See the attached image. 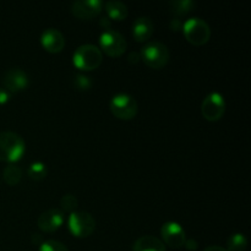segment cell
Masks as SVG:
<instances>
[{
	"label": "cell",
	"instance_id": "ac0fdd59",
	"mask_svg": "<svg viewBox=\"0 0 251 251\" xmlns=\"http://www.w3.org/2000/svg\"><path fill=\"white\" fill-rule=\"evenodd\" d=\"M2 176H4V180L6 181V184L11 186L16 185L22 179V169L15 164H9L2 172Z\"/></svg>",
	"mask_w": 251,
	"mask_h": 251
},
{
	"label": "cell",
	"instance_id": "7402d4cb",
	"mask_svg": "<svg viewBox=\"0 0 251 251\" xmlns=\"http://www.w3.org/2000/svg\"><path fill=\"white\" fill-rule=\"evenodd\" d=\"M77 205H78L77 199H76L74 195H71V194H66V195H64L63 198L60 199L61 208L65 211H69V212L71 213L76 210Z\"/></svg>",
	"mask_w": 251,
	"mask_h": 251
},
{
	"label": "cell",
	"instance_id": "9a60e30c",
	"mask_svg": "<svg viewBox=\"0 0 251 251\" xmlns=\"http://www.w3.org/2000/svg\"><path fill=\"white\" fill-rule=\"evenodd\" d=\"M134 251H166L163 243L152 235H144L134 243Z\"/></svg>",
	"mask_w": 251,
	"mask_h": 251
},
{
	"label": "cell",
	"instance_id": "5b68a950",
	"mask_svg": "<svg viewBox=\"0 0 251 251\" xmlns=\"http://www.w3.org/2000/svg\"><path fill=\"white\" fill-rule=\"evenodd\" d=\"M69 229L75 237L87 238L95 232L96 221L91 213L85 211H75L69 217Z\"/></svg>",
	"mask_w": 251,
	"mask_h": 251
},
{
	"label": "cell",
	"instance_id": "3957f363",
	"mask_svg": "<svg viewBox=\"0 0 251 251\" xmlns=\"http://www.w3.org/2000/svg\"><path fill=\"white\" fill-rule=\"evenodd\" d=\"M103 55L98 47L93 44H83L75 50L73 56L74 65L83 71H91L97 69L102 64Z\"/></svg>",
	"mask_w": 251,
	"mask_h": 251
},
{
	"label": "cell",
	"instance_id": "e0dca14e",
	"mask_svg": "<svg viewBox=\"0 0 251 251\" xmlns=\"http://www.w3.org/2000/svg\"><path fill=\"white\" fill-rule=\"evenodd\" d=\"M195 7V2L191 0H173L169 2V9L176 16H184Z\"/></svg>",
	"mask_w": 251,
	"mask_h": 251
},
{
	"label": "cell",
	"instance_id": "4fadbf2b",
	"mask_svg": "<svg viewBox=\"0 0 251 251\" xmlns=\"http://www.w3.org/2000/svg\"><path fill=\"white\" fill-rule=\"evenodd\" d=\"M41 43L46 50L50 53H59L65 46L63 33L56 28H47L41 36Z\"/></svg>",
	"mask_w": 251,
	"mask_h": 251
},
{
	"label": "cell",
	"instance_id": "83f0119b",
	"mask_svg": "<svg viewBox=\"0 0 251 251\" xmlns=\"http://www.w3.org/2000/svg\"><path fill=\"white\" fill-rule=\"evenodd\" d=\"M203 251H227V249H225L222 247H218V245H212V247L206 248Z\"/></svg>",
	"mask_w": 251,
	"mask_h": 251
},
{
	"label": "cell",
	"instance_id": "7c38bea8",
	"mask_svg": "<svg viewBox=\"0 0 251 251\" xmlns=\"http://www.w3.org/2000/svg\"><path fill=\"white\" fill-rule=\"evenodd\" d=\"M64 222V215L60 210L50 208L46 212L41 213V216L37 220V225L42 232L51 233L58 230Z\"/></svg>",
	"mask_w": 251,
	"mask_h": 251
},
{
	"label": "cell",
	"instance_id": "52a82bcc",
	"mask_svg": "<svg viewBox=\"0 0 251 251\" xmlns=\"http://www.w3.org/2000/svg\"><path fill=\"white\" fill-rule=\"evenodd\" d=\"M100 48L103 49L107 55L109 56H120L126 50V41L119 32L114 29H107L103 32L100 37Z\"/></svg>",
	"mask_w": 251,
	"mask_h": 251
},
{
	"label": "cell",
	"instance_id": "44dd1931",
	"mask_svg": "<svg viewBox=\"0 0 251 251\" xmlns=\"http://www.w3.org/2000/svg\"><path fill=\"white\" fill-rule=\"evenodd\" d=\"M73 83L74 86H75L76 90L78 91H87L90 90L91 86H92L90 77L86 75H82V74H77V75L74 76Z\"/></svg>",
	"mask_w": 251,
	"mask_h": 251
},
{
	"label": "cell",
	"instance_id": "d4e9b609",
	"mask_svg": "<svg viewBox=\"0 0 251 251\" xmlns=\"http://www.w3.org/2000/svg\"><path fill=\"white\" fill-rule=\"evenodd\" d=\"M184 245H185L186 249H189V250H196V249H198V243H196V240H194V239L186 240L185 244H184Z\"/></svg>",
	"mask_w": 251,
	"mask_h": 251
},
{
	"label": "cell",
	"instance_id": "ba28073f",
	"mask_svg": "<svg viewBox=\"0 0 251 251\" xmlns=\"http://www.w3.org/2000/svg\"><path fill=\"white\" fill-rule=\"evenodd\" d=\"M226 110L225 98L221 93L212 92L205 97L201 104V113L208 122H217L223 117Z\"/></svg>",
	"mask_w": 251,
	"mask_h": 251
},
{
	"label": "cell",
	"instance_id": "5bb4252c",
	"mask_svg": "<svg viewBox=\"0 0 251 251\" xmlns=\"http://www.w3.org/2000/svg\"><path fill=\"white\" fill-rule=\"evenodd\" d=\"M154 25L150 17H137L132 24V36L137 42H146L153 34Z\"/></svg>",
	"mask_w": 251,
	"mask_h": 251
},
{
	"label": "cell",
	"instance_id": "603a6c76",
	"mask_svg": "<svg viewBox=\"0 0 251 251\" xmlns=\"http://www.w3.org/2000/svg\"><path fill=\"white\" fill-rule=\"evenodd\" d=\"M39 251H69L63 243L58 240H46L41 244Z\"/></svg>",
	"mask_w": 251,
	"mask_h": 251
},
{
	"label": "cell",
	"instance_id": "9c48e42d",
	"mask_svg": "<svg viewBox=\"0 0 251 251\" xmlns=\"http://www.w3.org/2000/svg\"><path fill=\"white\" fill-rule=\"evenodd\" d=\"M2 87L10 93L20 92L25 90L29 83V77L26 71L19 68L9 69L2 76Z\"/></svg>",
	"mask_w": 251,
	"mask_h": 251
},
{
	"label": "cell",
	"instance_id": "277c9868",
	"mask_svg": "<svg viewBox=\"0 0 251 251\" xmlns=\"http://www.w3.org/2000/svg\"><path fill=\"white\" fill-rule=\"evenodd\" d=\"M183 32L188 42L194 46H202L210 41L211 28L207 22L199 17H191L183 25Z\"/></svg>",
	"mask_w": 251,
	"mask_h": 251
},
{
	"label": "cell",
	"instance_id": "30bf717a",
	"mask_svg": "<svg viewBox=\"0 0 251 251\" xmlns=\"http://www.w3.org/2000/svg\"><path fill=\"white\" fill-rule=\"evenodd\" d=\"M161 237L168 247L178 249L186 242V235L180 225L176 222H167L161 228Z\"/></svg>",
	"mask_w": 251,
	"mask_h": 251
},
{
	"label": "cell",
	"instance_id": "7a4b0ae2",
	"mask_svg": "<svg viewBox=\"0 0 251 251\" xmlns=\"http://www.w3.org/2000/svg\"><path fill=\"white\" fill-rule=\"evenodd\" d=\"M169 56L171 53L168 47L158 41L149 42L140 51V59H142L144 63L152 69H161L166 66L169 61Z\"/></svg>",
	"mask_w": 251,
	"mask_h": 251
},
{
	"label": "cell",
	"instance_id": "8fae6325",
	"mask_svg": "<svg viewBox=\"0 0 251 251\" xmlns=\"http://www.w3.org/2000/svg\"><path fill=\"white\" fill-rule=\"evenodd\" d=\"M103 9V2L100 0H77L71 4V12L82 20H91L97 16Z\"/></svg>",
	"mask_w": 251,
	"mask_h": 251
},
{
	"label": "cell",
	"instance_id": "cb8c5ba5",
	"mask_svg": "<svg viewBox=\"0 0 251 251\" xmlns=\"http://www.w3.org/2000/svg\"><path fill=\"white\" fill-rule=\"evenodd\" d=\"M10 97H11V93H10L9 91L5 90L4 87H0V105L9 102Z\"/></svg>",
	"mask_w": 251,
	"mask_h": 251
},
{
	"label": "cell",
	"instance_id": "4316f807",
	"mask_svg": "<svg viewBox=\"0 0 251 251\" xmlns=\"http://www.w3.org/2000/svg\"><path fill=\"white\" fill-rule=\"evenodd\" d=\"M139 60H140V55H139V54H137V53H130V55H129V61H130V63L136 64Z\"/></svg>",
	"mask_w": 251,
	"mask_h": 251
},
{
	"label": "cell",
	"instance_id": "f1b7e54d",
	"mask_svg": "<svg viewBox=\"0 0 251 251\" xmlns=\"http://www.w3.org/2000/svg\"><path fill=\"white\" fill-rule=\"evenodd\" d=\"M100 26H104V27H109L110 26V22L108 21V17H102L100 19Z\"/></svg>",
	"mask_w": 251,
	"mask_h": 251
},
{
	"label": "cell",
	"instance_id": "ffe728a7",
	"mask_svg": "<svg viewBox=\"0 0 251 251\" xmlns=\"http://www.w3.org/2000/svg\"><path fill=\"white\" fill-rule=\"evenodd\" d=\"M27 174H28V176L32 179V180H36V181L43 180V179L47 176L46 164H43L42 162H34V163H32L31 166L28 167Z\"/></svg>",
	"mask_w": 251,
	"mask_h": 251
},
{
	"label": "cell",
	"instance_id": "8992f818",
	"mask_svg": "<svg viewBox=\"0 0 251 251\" xmlns=\"http://www.w3.org/2000/svg\"><path fill=\"white\" fill-rule=\"evenodd\" d=\"M110 110L117 118L122 120H130L137 114V102L127 93H118L109 103Z\"/></svg>",
	"mask_w": 251,
	"mask_h": 251
},
{
	"label": "cell",
	"instance_id": "d6986e66",
	"mask_svg": "<svg viewBox=\"0 0 251 251\" xmlns=\"http://www.w3.org/2000/svg\"><path fill=\"white\" fill-rule=\"evenodd\" d=\"M247 247L248 240L242 233H235L227 240V251H244Z\"/></svg>",
	"mask_w": 251,
	"mask_h": 251
},
{
	"label": "cell",
	"instance_id": "2e32d148",
	"mask_svg": "<svg viewBox=\"0 0 251 251\" xmlns=\"http://www.w3.org/2000/svg\"><path fill=\"white\" fill-rule=\"evenodd\" d=\"M104 6L105 12L108 14V17L115 21H122L125 20L127 16V6L122 1H118V0H109L105 4H103Z\"/></svg>",
	"mask_w": 251,
	"mask_h": 251
},
{
	"label": "cell",
	"instance_id": "6da1fadb",
	"mask_svg": "<svg viewBox=\"0 0 251 251\" xmlns=\"http://www.w3.org/2000/svg\"><path fill=\"white\" fill-rule=\"evenodd\" d=\"M25 150L26 144L19 134L12 131L0 132V161L9 163L19 161Z\"/></svg>",
	"mask_w": 251,
	"mask_h": 251
},
{
	"label": "cell",
	"instance_id": "484cf974",
	"mask_svg": "<svg viewBox=\"0 0 251 251\" xmlns=\"http://www.w3.org/2000/svg\"><path fill=\"white\" fill-rule=\"evenodd\" d=\"M171 28L174 29V31H178V29L183 28V24H181V22L179 21L178 19H176V20H173V21H172Z\"/></svg>",
	"mask_w": 251,
	"mask_h": 251
}]
</instances>
